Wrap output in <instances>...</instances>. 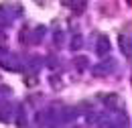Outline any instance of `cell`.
I'll use <instances>...</instances> for the list:
<instances>
[{"mask_svg":"<svg viewBox=\"0 0 132 128\" xmlns=\"http://www.w3.org/2000/svg\"><path fill=\"white\" fill-rule=\"evenodd\" d=\"M0 67H2V69H8V71H18V69H20L18 55L12 53V51L0 49Z\"/></svg>","mask_w":132,"mask_h":128,"instance_id":"6da1fadb","label":"cell"},{"mask_svg":"<svg viewBox=\"0 0 132 128\" xmlns=\"http://www.w3.org/2000/svg\"><path fill=\"white\" fill-rule=\"evenodd\" d=\"M114 69H116V61H114V59H106V61L98 63L94 69H92V71H94V75L102 77V75H110Z\"/></svg>","mask_w":132,"mask_h":128,"instance_id":"7a4b0ae2","label":"cell"},{"mask_svg":"<svg viewBox=\"0 0 132 128\" xmlns=\"http://www.w3.org/2000/svg\"><path fill=\"white\" fill-rule=\"evenodd\" d=\"M108 51H110V41H108V37L100 35L98 37V45H96V53H98L100 57H104Z\"/></svg>","mask_w":132,"mask_h":128,"instance_id":"3957f363","label":"cell"},{"mask_svg":"<svg viewBox=\"0 0 132 128\" xmlns=\"http://www.w3.org/2000/svg\"><path fill=\"white\" fill-rule=\"evenodd\" d=\"M120 49L124 53V57H130L132 49H130V37L128 35H120Z\"/></svg>","mask_w":132,"mask_h":128,"instance_id":"277c9868","label":"cell"},{"mask_svg":"<svg viewBox=\"0 0 132 128\" xmlns=\"http://www.w3.org/2000/svg\"><path fill=\"white\" fill-rule=\"evenodd\" d=\"M16 116H14V120H16V126L18 128H22V126H27V112H24V108L22 106H16Z\"/></svg>","mask_w":132,"mask_h":128,"instance_id":"5b68a950","label":"cell"},{"mask_svg":"<svg viewBox=\"0 0 132 128\" xmlns=\"http://www.w3.org/2000/svg\"><path fill=\"white\" fill-rule=\"evenodd\" d=\"M10 22H12V16L8 14L4 6H0V27H10Z\"/></svg>","mask_w":132,"mask_h":128,"instance_id":"8992f818","label":"cell"},{"mask_svg":"<svg viewBox=\"0 0 132 128\" xmlns=\"http://www.w3.org/2000/svg\"><path fill=\"white\" fill-rule=\"evenodd\" d=\"M12 118V110L6 104H0V122H8Z\"/></svg>","mask_w":132,"mask_h":128,"instance_id":"52a82bcc","label":"cell"},{"mask_svg":"<svg viewBox=\"0 0 132 128\" xmlns=\"http://www.w3.org/2000/svg\"><path fill=\"white\" fill-rule=\"evenodd\" d=\"M69 47H71V51H79V49L83 47V37H81V35H75V37L71 39Z\"/></svg>","mask_w":132,"mask_h":128,"instance_id":"ba28073f","label":"cell"},{"mask_svg":"<svg viewBox=\"0 0 132 128\" xmlns=\"http://www.w3.org/2000/svg\"><path fill=\"white\" fill-rule=\"evenodd\" d=\"M73 65H75L79 71H83V69L87 67V57H75V59H73Z\"/></svg>","mask_w":132,"mask_h":128,"instance_id":"9c48e42d","label":"cell"},{"mask_svg":"<svg viewBox=\"0 0 132 128\" xmlns=\"http://www.w3.org/2000/svg\"><path fill=\"white\" fill-rule=\"evenodd\" d=\"M41 63H43V61H41V57H31V59L27 61V65H29L31 69H37V67H39Z\"/></svg>","mask_w":132,"mask_h":128,"instance_id":"30bf717a","label":"cell"},{"mask_svg":"<svg viewBox=\"0 0 132 128\" xmlns=\"http://www.w3.org/2000/svg\"><path fill=\"white\" fill-rule=\"evenodd\" d=\"M71 8H73L77 14H81L83 10H85V2H73V4H71Z\"/></svg>","mask_w":132,"mask_h":128,"instance_id":"8fae6325","label":"cell"},{"mask_svg":"<svg viewBox=\"0 0 132 128\" xmlns=\"http://www.w3.org/2000/svg\"><path fill=\"white\" fill-rule=\"evenodd\" d=\"M8 96H10V87L8 85H0V100H4Z\"/></svg>","mask_w":132,"mask_h":128,"instance_id":"7c38bea8","label":"cell"},{"mask_svg":"<svg viewBox=\"0 0 132 128\" xmlns=\"http://www.w3.org/2000/svg\"><path fill=\"white\" fill-rule=\"evenodd\" d=\"M4 41H6V35H4V33H0V45H2Z\"/></svg>","mask_w":132,"mask_h":128,"instance_id":"4fadbf2b","label":"cell"}]
</instances>
